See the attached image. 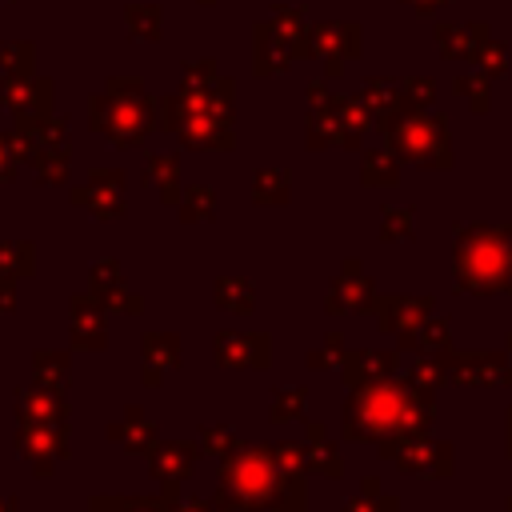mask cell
<instances>
[{"mask_svg":"<svg viewBox=\"0 0 512 512\" xmlns=\"http://www.w3.org/2000/svg\"><path fill=\"white\" fill-rule=\"evenodd\" d=\"M216 64L212 60H196V64H184V92H212L216 88Z\"/></svg>","mask_w":512,"mask_h":512,"instance_id":"obj_6","label":"cell"},{"mask_svg":"<svg viewBox=\"0 0 512 512\" xmlns=\"http://www.w3.org/2000/svg\"><path fill=\"white\" fill-rule=\"evenodd\" d=\"M252 40H256L252 68H256L260 76L280 72V68H288V64H292V44H296V40H288L272 20H268V24H256V28H252Z\"/></svg>","mask_w":512,"mask_h":512,"instance_id":"obj_3","label":"cell"},{"mask_svg":"<svg viewBox=\"0 0 512 512\" xmlns=\"http://www.w3.org/2000/svg\"><path fill=\"white\" fill-rule=\"evenodd\" d=\"M200 4H204V8H212V4H216V0H200Z\"/></svg>","mask_w":512,"mask_h":512,"instance_id":"obj_11","label":"cell"},{"mask_svg":"<svg viewBox=\"0 0 512 512\" xmlns=\"http://www.w3.org/2000/svg\"><path fill=\"white\" fill-rule=\"evenodd\" d=\"M192 204H196V216H204L208 204H212V192H208V188H192V192H188V212H184V216H192Z\"/></svg>","mask_w":512,"mask_h":512,"instance_id":"obj_9","label":"cell"},{"mask_svg":"<svg viewBox=\"0 0 512 512\" xmlns=\"http://www.w3.org/2000/svg\"><path fill=\"white\" fill-rule=\"evenodd\" d=\"M124 24L144 44H152V40L164 36V12H160V4H128L124 8Z\"/></svg>","mask_w":512,"mask_h":512,"instance_id":"obj_4","label":"cell"},{"mask_svg":"<svg viewBox=\"0 0 512 512\" xmlns=\"http://www.w3.org/2000/svg\"><path fill=\"white\" fill-rule=\"evenodd\" d=\"M148 176L164 184V192L172 196V180H176V156H152L148 160Z\"/></svg>","mask_w":512,"mask_h":512,"instance_id":"obj_8","label":"cell"},{"mask_svg":"<svg viewBox=\"0 0 512 512\" xmlns=\"http://www.w3.org/2000/svg\"><path fill=\"white\" fill-rule=\"evenodd\" d=\"M152 124V104L140 92V80L112 76L108 96H92V128H104L120 148L136 144Z\"/></svg>","mask_w":512,"mask_h":512,"instance_id":"obj_1","label":"cell"},{"mask_svg":"<svg viewBox=\"0 0 512 512\" xmlns=\"http://www.w3.org/2000/svg\"><path fill=\"white\" fill-rule=\"evenodd\" d=\"M32 60H36V48L28 40L0 44V68H4V76H32Z\"/></svg>","mask_w":512,"mask_h":512,"instance_id":"obj_5","label":"cell"},{"mask_svg":"<svg viewBox=\"0 0 512 512\" xmlns=\"http://www.w3.org/2000/svg\"><path fill=\"white\" fill-rule=\"evenodd\" d=\"M0 100H4L20 120H28V116L44 120V116H48V104H52V84H48V80H32V76H4Z\"/></svg>","mask_w":512,"mask_h":512,"instance_id":"obj_2","label":"cell"},{"mask_svg":"<svg viewBox=\"0 0 512 512\" xmlns=\"http://www.w3.org/2000/svg\"><path fill=\"white\" fill-rule=\"evenodd\" d=\"M12 164H8V140H0V180H8Z\"/></svg>","mask_w":512,"mask_h":512,"instance_id":"obj_10","label":"cell"},{"mask_svg":"<svg viewBox=\"0 0 512 512\" xmlns=\"http://www.w3.org/2000/svg\"><path fill=\"white\" fill-rule=\"evenodd\" d=\"M272 16H276L272 24H276L288 40H296V36H300V28H304V8H280V4H276V8H272Z\"/></svg>","mask_w":512,"mask_h":512,"instance_id":"obj_7","label":"cell"}]
</instances>
